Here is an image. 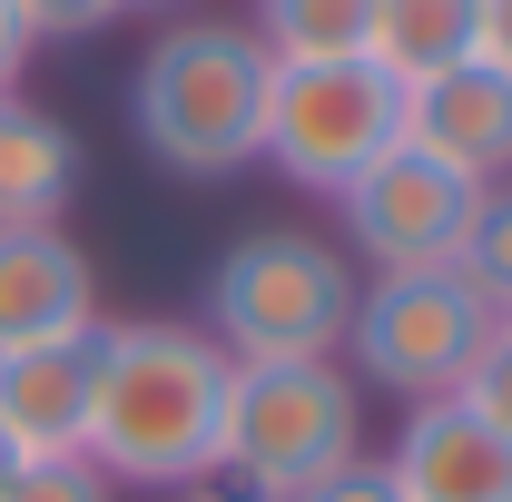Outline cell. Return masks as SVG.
Masks as SVG:
<instances>
[{
    "label": "cell",
    "instance_id": "cell-1",
    "mask_svg": "<svg viewBox=\"0 0 512 502\" xmlns=\"http://www.w3.org/2000/svg\"><path fill=\"white\" fill-rule=\"evenodd\" d=\"M227 355L207 325L178 315H128L99 325L89 355V434L79 453L109 483H217V434H227Z\"/></svg>",
    "mask_w": 512,
    "mask_h": 502
},
{
    "label": "cell",
    "instance_id": "cell-2",
    "mask_svg": "<svg viewBox=\"0 0 512 502\" xmlns=\"http://www.w3.org/2000/svg\"><path fill=\"white\" fill-rule=\"evenodd\" d=\"M266 89L276 60L256 50L247 20H168L128 79V128L178 178H237L266 138Z\"/></svg>",
    "mask_w": 512,
    "mask_h": 502
},
{
    "label": "cell",
    "instance_id": "cell-3",
    "mask_svg": "<svg viewBox=\"0 0 512 502\" xmlns=\"http://www.w3.org/2000/svg\"><path fill=\"white\" fill-rule=\"evenodd\" d=\"M355 286L365 276L345 266L335 237H316V227H247L207 266L197 325L217 335L227 365H316V355L345 345Z\"/></svg>",
    "mask_w": 512,
    "mask_h": 502
},
{
    "label": "cell",
    "instance_id": "cell-4",
    "mask_svg": "<svg viewBox=\"0 0 512 502\" xmlns=\"http://www.w3.org/2000/svg\"><path fill=\"white\" fill-rule=\"evenodd\" d=\"M345 453H365V394L355 375L316 355V365H237L227 375V434H217V473L256 502L306 493Z\"/></svg>",
    "mask_w": 512,
    "mask_h": 502
},
{
    "label": "cell",
    "instance_id": "cell-5",
    "mask_svg": "<svg viewBox=\"0 0 512 502\" xmlns=\"http://www.w3.org/2000/svg\"><path fill=\"white\" fill-rule=\"evenodd\" d=\"M503 315L483 306L453 266H414V276H375V286H355V315H345V365L355 384H375V394H404V404H434L463 384V365L483 355V335H493Z\"/></svg>",
    "mask_w": 512,
    "mask_h": 502
},
{
    "label": "cell",
    "instance_id": "cell-6",
    "mask_svg": "<svg viewBox=\"0 0 512 502\" xmlns=\"http://www.w3.org/2000/svg\"><path fill=\"white\" fill-rule=\"evenodd\" d=\"M394 138H404V79H384L375 60H296L266 89L256 158L316 197H345Z\"/></svg>",
    "mask_w": 512,
    "mask_h": 502
},
{
    "label": "cell",
    "instance_id": "cell-7",
    "mask_svg": "<svg viewBox=\"0 0 512 502\" xmlns=\"http://www.w3.org/2000/svg\"><path fill=\"white\" fill-rule=\"evenodd\" d=\"M335 207H345V247L365 256L375 276H414V266H453V256H463V227H473L483 188L453 178L444 158H424V148L394 138Z\"/></svg>",
    "mask_w": 512,
    "mask_h": 502
},
{
    "label": "cell",
    "instance_id": "cell-8",
    "mask_svg": "<svg viewBox=\"0 0 512 502\" xmlns=\"http://www.w3.org/2000/svg\"><path fill=\"white\" fill-rule=\"evenodd\" d=\"M404 148L444 158L473 188H503L512 178V79L493 60H453L434 79H404Z\"/></svg>",
    "mask_w": 512,
    "mask_h": 502
},
{
    "label": "cell",
    "instance_id": "cell-9",
    "mask_svg": "<svg viewBox=\"0 0 512 502\" xmlns=\"http://www.w3.org/2000/svg\"><path fill=\"white\" fill-rule=\"evenodd\" d=\"M384 483L394 502H512V443L463 394H434V404H404Z\"/></svg>",
    "mask_w": 512,
    "mask_h": 502
},
{
    "label": "cell",
    "instance_id": "cell-10",
    "mask_svg": "<svg viewBox=\"0 0 512 502\" xmlns=\"http://www.w3.org/2000/svg\"><path fill=\"white\" fill-rule=\"evenodd\" d=\"M99 325V276L60 227H0V355Z\"/></svg>",
    "mask_w": 512,
    "mask_h": 502
},
{
    "label": "cell",
    "instance_id": "cell-11",
    "mask_svg": "<svg viewBox=\"0 0 512 502\" xmlns=\"http://www.w3.org/2000/svg\"><path fill=\"white\" fill-rule=\"evenodd\" d=\"M89 355H99V325L89 335H60V345L0 355V443L20 463L79 453V434H89Z\"/></svg>",
    "mask_w": 512,
    "mask_h": 502
},
{
    "label": "cell",
    "instance_id": "cell-12",
    "mask_svg": "<svg viewBox=\"0 0 512 502\" xmlns=\"http://www.w3.org/2000/svg\"><path fill=\"white\" fill-rule=\"evenodd\" d=\"M79 197V138L20 89H0V227H60Z\"/></svg>",
    "mask_w": 512,
    "mask_h": 502
},
{
    "label": "cell",
    "instance_id": "cell-13",
    "mask_svg": "<svg viewBox=\"0 0 512 502\" xmlns=\"http://www.w3.org/2000/svg\"><path fill=\"white\" fill-rule=\"evenodd\" d=\"M365 60L384 79H434V69L473 60V0H375Z\"/></svg>",
    "mask_w": 512,
    "mask_h": 502
},
{
    "label": "cell",
    "instance_id": "cell-14",
    "mask_svg": "<svg viewBox=\"0 0 512 502\" xmlns=\"http://www.w3.org/2000/svg\"><path fill=\"white\" fill-rule=\"evenodd\" d=\"M365 20H375V0H256V50L276 69L296 60H365Z\"/></svg>",
    "mask_w": 512,
    "mask_h": 502
},
{
    "label": "cell",
    "instance_id": "cell-15",
    "mask_svg": "<svg viewBox=\"0 0 512 502\" xmlns=\"http://www.w3.org/2000/svg\"><path fill=\"white\" fill-rule=\"evenodd\" d=\"M453 276H463L493 315H512V178H503V188H483L473 227H463V256H453Z\"/></svg>",
    "mask_w": 512,
    "mask_h": 502
},
{
    "label": "cell",
    "instance_id": "cell-16",
    "mask_svg": "<svg viewBox=\"0 0 512 502\" xmlns=\"http://www.w3.org/2000/svg\"><path fill=\"white\" fill-rule=\"evenodd\" d=\"M0 502H119V483H109L89 453H50V463H20Z\"/></svg>",
    "mask_w": 512,
    "mask_h": 502
},
{
    "label": "cell",
    "instance_id": "cell-17",
    "mask_svg": "<svg viewBox=\"0 0 512 502\" xmlns=\"http://www.w3.org/2000/svg\"><path fill=\"white\" fill-rule=\"evenodd\" d=\"M453 394H463V404H473V414L512 443V325H493V335H483V355L463 365V384H453Z\"/></svg>",
    "mask_w": 512,
    "mask_h": 502
},
{
    "label": "cell",
    "instance_id": "cell-18",
    "mask_svg": "<svg viewBox=\"0 0 512 502\" xmlns=\"http://www.w3.org/2000/svg\"><path fill=\"white\" fill-rule=\"evenodd\" d=\"M30 40H89L99 20H119V0H10Z\"/></svg>",
    "mask_w": 512,
    "mask_h": 502
},
{
    "label": "cell",
    "instance_id": "cell-19",
    "mask_svg": "<svg viewBox=\"0 0 512 502\" xmlns=\"http://www.w3.org/2000/svg\"><path fill=\"white\" fill-rule=\"evenodd\" d=\"M286 502H394V483H384V463H375V453H345L335 473H316L306 493H286Z\"/></svg>",
    "mask_w": 512,
    "mask_h": 502
},
{
    "label": "cell",
    "instance_id": "cell-20",
    "mask_svg": "<svg viewBox=\"0 0 512 502\" xmlns=\"http://www.w3.org/2000/svg\"><path fill=\"white\" fill-rule=\"evenodd\" d=\"M473 60H493L512 79V0H473Z\"/></svg>",
    "mask_w": 512,
    "mask_h": 502
},
{
    "label": "cell",
    "instance_id": "cell-21",
    "mask_svg": "<svg viewBox=\"0 0 512 502\" xmlns=\"http://www.w3.org/2000/svg\"><path fill=\"white\" fill-rule=\"evenodd\" d=\"M30 50H40V40H30V30H20V10L0 0V89H20V60H30Z\"/></svg>",
    "mask_w": 512,
    "mask_h": 502
},
{
    "label": "cell",
    "instance_id": "cell-22",
    "mask_svg": "<svg viewBox=\"0 0 512 502\" xmlns=\"http://www.w3.org/2000/svg\"><path fill=\"white\" fill-rule=\"evenodd\" d=\"M188 502H256V493H237V483H197Z\"/></svg>",
    "mask_w": 512,
    "mask_h": 502
},
{
    "label": "cell",
    "instance_id": "cell-23",
    "mask_svg": "<svg viewBox=\"0 0 512 502\" xmlns=\"http://www.w3.org/2000/svg\"><path fill=\"white\" fill-rule=\"evenodd\" d=\"M10 473H20V453H10V443H0V493H10Z\"/></svg>",
    "mask_w": 512,
    "mask_h": 502
},
{
    "label": "cell",
    "instance_id": "cell-24",
    "mask_svg": "<svg viewBox=\"0 0 512 502\" xmlns=\"http://www.w3.org/2000/svg\"><path fill=\"white\" fill-rule=\"evenodd\" d=\"M119 10H178V0H119Z\"/></svg>",
    "mask_w": 512,
    "mask_h": 502
},
{
    "label": "cell",
    "instance_id": "cell-25",
    "mask_svg": "<svg viewBox=\"0 0 512 502\" xmlns=\"http://www.w3.org/2000/svg\"><path fill=\"white\" fill-rule=\"evenodd\" d=\"M503 325H512V315H503Z\"/></svg>",
    "mask_w": 512,
    "mask_h": 502
}]
</instances>
